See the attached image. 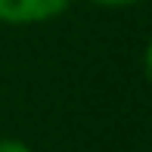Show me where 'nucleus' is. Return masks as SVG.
<instances>
[{
	"instance_id": "f257e3e1",
	"label": "nucleus",
	"mask_w": 152,
	"mask_h": 152,
	"mask_svg": "<svg viewBox=\"0 0 152 152\" xmlns=\"http://www.w3.org/2000/svg\"><path fill=\"white\" fill-rule=\"evenodd\" d=\"M68 6V0H0V22L10 25H28L53 19Z\"/></svg>"
},
{
	"instance_id": "7ed1b4c3",
	"label": "nucleus",
	"mask_w": 152,
	"mask_h": 152,
	"mask_svg": "<svg viewBox=\"0 0 152 152\" xmlns=\"http://www.w3.org/2000/svg\"><path fill=\"white\" fill-rule=\"evenodd\" d=\"M93 3H99V6H134L140 0H93Z\"/></svg>"
},
{
	"instance_id": "20e7f679",
	"label": "nucleus",
	"mask_w": 152,
	"mask_h": 152,
	"mask_svg": "<svg viewBox=\"0 0 152 152\" xmlns=\"http://www.w3.org/2000/svg\"><path fill=\"white\" fill-rule=\"evenodd\" d=\"M143 65H146V78H149V84H152V40H149V47H146V59H143Z\"/></svg>"
},
{
	"instance_id": "f03ea898",
	"label": "nucleus",
	"mask_w": 152,
	"mask_h": 152,
	"mask_svg": "<svg viewBox=\"0 0 152 152\" xmlns=\"http://www.w3.org/2000/svg\"><path fill=\"white\" fill-rule=\"evenodd\" d=\"M0 152H31V149L19 140H0Z\"/></svg>"
}]
</instances>
